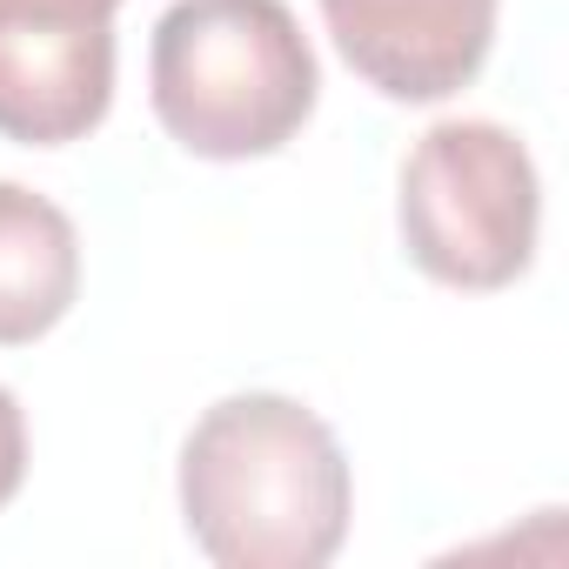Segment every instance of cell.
Returning <instances> with one entry per match:
<instances>
[{"label": "cell", "mask_w": 569, "mask_h": 569, "mask_svg": "<svg viewBox=\"0 0 569 569\" xmlns=\"http://www.w3.org/2000/svg\"><path fill=\"white\" fill-rule=\"evenodd\" d=\"M174 489L194 549L221 569H322L356 516V476L336 429L274 389L201 409Z\"/></svg>", "instance_id": "1"}, {"label": "cell", "mask_w": 569, "mask_h": 569, "mask_svg": "<svg viewBox=\"0 0 569 569\" xmlns=\"http://www.w3.org/2000/svg\"><path fill=\"white\" fill-rule=\"evenodd\" d=\"M148 101L194 161H261L309 128L322 68L289 0H174L148 41Z\"/></svg>", "instance_id": "2"}, {"label": "cell", "mask_w": 569, "mask_h": 569, "mask_svg": "<svg viewBox=\"0 0 569 569\" xmlns=\"http://www.w3.org/2000/svg\"><path fill=\"white\" fill-rule=\"evenodd\" d=\"M396 228L409 261L442 289L496 296L522 281L542 234V174L529 141L482 114L436 121L402 161Z\"/></svg>", "instance_id": "3"}, {"label": "cell", "mask_w": 569, "mask_h": 569, "mask_svg": "<svg viewBox=\"0 0 569 569\" xmlns=\"http://www.w3.org/2000/svg\"><path fill=\"white\" fill-rule=\"evenodd\" d=\"M114 14L121 0H0V134L68 148L108 121Z\"/></svg>", "instance_id": "4"}, {"label": "cell", "mask_w": 569, "mask_h": 569, "mask_svg": "<svg viewBox=\"0 0 569 569\" xmlns=\"http://www.w3.org/2000/svg\"><path fill=\"white\" fill-rule=\"evenodd\" d=\"M496 8L502 0H322V28L382 101L429 108L482 74Z\"/></svg>", "instance_id": "5"}, {"label": "cell", "mask_w": 569, "mask_h": 569, "mask_svg": "<svg viewBox=\"0 0 569 569\" xmlns=\"http://www.w3.org/2000/svg\"><path fill=\"white\" fill-rule=\"evenodd\" d=\"M81 302L74 214L21 181H0V349H28Z\"/></svg>", "instance_id": "6"}, {"label": "cell", "mask_w": 569, "mask_h": 569, "mask_svg": "<svg viewBox=\"0 0 569 569\" xmlns=\"http://www.w3.org/2000/svg\"><path fill=\"white\" fill-rule=\"evenodd\" d=\"M28 482V416L14 402V389L0 382V509H8Z\"/></svg>", "instance_id": "7"}]
</instances>
